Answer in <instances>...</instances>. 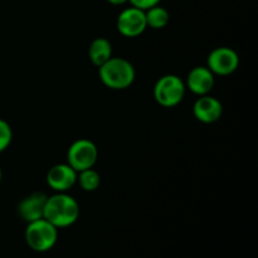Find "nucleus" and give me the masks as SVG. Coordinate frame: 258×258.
I'll list each match as a JSON object with an SVG mask.
<instances>
[{"mask_svg": "<svg viewBox=\"0 0 258 258\" xmlns=\"http://www.w3.org/2000/svg\"><path fill=\"white\" fill-rule=\"evenodd\" d=\"M58 239V228L44 218L28 223L25 242L35 252H47L54 247Z\"/></svg>", "mask_w": 258, "mask_h": 258, "instance_id": "7ed1b4c3", "label": "nucleus"}, {"mask_svg": "<svg viewBox=\"0 0 258 258\" xmlns=\"http://www.w3.org/2000/svg\"><path fill=\"white\" fill-rule=\"evenodd\" d=\"M77 183L85 191H95L97 190L101 184L100 174L93 168L86 169V170L77 173Z\"/></svg>", "mask_w": 258, "mask_h": 258, "instance_id": "4468645a", "label": "nucleus"}, {"mask_svg": "<svg viewBox=\"0 0 258 258\" xmlns=\"http://www.w3.org/2000/svg\"><path fill=\"white\" fill-rule=\"evenodd\" d=\"M88 57L96 67H101L112 57V45L106 38H96L88 48Z\"/></svg>", "mask_w": 258, "mask_h": 258, "instance_id": "f8f14e48", "label": "nucleus"}, {"mask_svg": "<svg viewBox=\"0 0 258 258\" xmlns=\"http://www.w3.org/2000/svg\"><path fill=\"white\" fill-rule=\"evenodd\" d=\"M239 66V55L234 49L228 47H218L209 53L207 67L213 75L228 76L236 72Z\"/></svg>", "mask_w": 258, "mask_h": 258, "instance_id": "423d86ee", "label": "nucleus"}, {"mask_svg": "<svg viewBox=\"0 0 258 258\" xmlns=\"http://www.w3.org/2000/svg\"><path fill=\"white\" fill-rule=\"evenodd\" d=\"M186 87L197 96L208 95L214 87V75L206 66L191 68L186 78Z\"/></svg>", "mask_w": 258, "mask_h": 258, "instance_id": "9d476101", "label": "nucleus"}, {"mask_svg": "<svg viewBox=\"0 0 258 258\" xmlns=\"http://www.w3.org/2000/svg\"><path fill=\"white\" fill-rule=\"evenodd\" d=\"M47 184L55 193H67L77 184V171L68 164H57L47 173Z\"/></svg>", "mask_w": 258, "mask_h": 258, "instance_id": "6e6552de", "label": "nucleus"}, {"mask_svg": "<svg viewBox=\"0 0 258 258\" xmlns=\"http://www.w3.org/2000/svg\"><path fill=\"white\" fill-rule=\"evenodd\" d=\"M145 17L146 24H148V27L153 28V29H163L168 25L169 19H170L168 10L164 7H160L159 4L145 10Z\"/></svg>", "mask_w": 258, "mask_h": 258, "instance_id": "ddd939ff", "label": "nucleus"}, {"mask_svg": "<svg viewBox=\"0 0 258 258\" xmlns=\"http://www.w3.org/2000/svg\"><path fill=\"white\" fill-rule=\"evenodd\" d=\"M100 80L111 90H126L135 81V68L127 59L121 57H111L101 67H98Z\"/></svg>", "mask_w": 258, "mask_h": 258, "instance_id": "f03ea898", "label": "nucleus"}, {"mask_svg": "<svg viewBox=\"0 0 258 258\" xmlns=\"http://www.w3.org/2000/svg\"><path fill=\"white\" fill-rule=\"evenodd\" d=\"M47 198L48 197L42 191H35L22 199L18 206V213H19L20 218L27 223L43 218Z\"/></svg>", "mask_w": 258, "mask_h": 258, "instance_id": "9b49d317", "label": "nucleus"}, {"mask_svg": "<svg viewBox=\"0 0 258 258\" xmlns=\"http://www.w3.org/2000/svg\"><path fill=\"white\" fill-rule=\"evenodd\" d=\"M185 91V83L179 76L165 75L154 86V98L163 107H175L183 101Z\"/></svg>", "mask_w": 258, "mask_h": 258, "instance_id": "20e7f679", "label": "nucleus"}, {"mask_svg": "<svg viewBox=\"0 0 258 258\" xmlns=\"http://www.w3.org/2000/svg\"><path fill=\"white\" fill-rule=\"evenodd\" d=\"M2 176H3V173H2V168H0V181H2Z\"/></svg>", "mask_w": 258, "mask_h": 258, "instance_id": "a211bd4d", "label": "nucleus"}, {"mask_svg": "<svg viewBox=\"0 0 258 258\" xmlns=\"http://www.w3.org/2000/svg\"><path fill=\"white\" fill-rule=\"evenodd\" d=\"M107 2L110 3L111 5H116V7H120V5L126 4V3H127L128 0H107Z\"/></svg>", "mask_w": 258, "mask_h": 258, "instance_id": "f3484780", "label": "nucleus"}, {"mask_svg": "<svg viewBox=\"0 0 258 258\" xmlns=\"http://www.w3.org/2000/svg\"><path fill=\"white\" fill-rule=\"evenodd\" d=\"M13 139V131L9 123L0 118V153L9 148Z\"/></svg>", "mask_w": 258, "mask_h": 258, "instance_id": "2eb2a0df", "label": "nucleus"}, {"mask_svg": "<svg viewBox=\"0 0 258 258\" xmlns=\"http://www.w3.org/2000/svg\"><path fill=\"white\" fill-rule=\"evenodd\" d=\"M194 117L203 123H214L221 118L223 113V106L218 98L213 96H199L193 106Z\"/></svg>", "mask_w": 258, "mask_h": 258, "instance_id": "1a4fd4ad", "label": "nucleus"}, {"mask_svg": "<svg viewBox=\"0 0 258 258\" xmlns=\"http://www.w3.org/2000/svg\"><path fill=\"white\" fill-rule=\"evenodd\" d=\"M80 217V204L67 193H55L48 197L43 218L57 228H66L77 222Z\"/></svg>", "mask_w": 258, "mask_h": 258, "instance_id": "f257e3e1", "label": "nucleus"}, {"mask_svg": "<svg viewBox=\"0 0 258 258\" xmlns=\"http://www.w3.org/2000/svg\"><path fill=\"white\" fill-rule=\"evenodd\" d=\"M161 0H128L131 7L139 8L141 10H148L149 8H153L158 5Z\"/></svg>", "mask_w": 258, "mask_h": 258, "instance_id": "dca6fc26", "label": "nucleus"}, {"mask_svg": "<svg viewBox=\"0 0 258 258\" xmlns=\"http://www.w3.org/2000/svg\"><path fill=\"white\" fill-rule=\"evenodd\" d=\"M148 28L145 10L130 7L123 9L117 17V30L121 35L135 38L143 34Z\"/></svg>", "mask_w": 258, "mask_h": 258, "instance_id": "0eeeda50", "label": "nucleus"}, {"mask_svg": "<svg viewBox=\"0 0 258 258\" xmlns=\"http://www.w3.org/2000/svg\"><path fill=\"white\" fill-rule=\"evenodd\" d=\"M98 159V150L95 143L88 139L76 140L67 153V164L77 173L95 166Z\"/></svg>", "mask_w": 258, "mask_h": 258, "instance_id": "39448f33", "label": "nucleus"}]
</instances>
